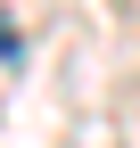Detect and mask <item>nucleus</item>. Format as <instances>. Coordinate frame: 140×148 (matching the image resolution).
Wrapping results in <instances>:
<instances>
[{
	"mask_svg": "<svg viewBox=\"0 0 140 148\" xmlns=\"http://www.w3.org/2000/svg\"><path fill=\"white\" fill-rule=\"evenodd\" d=\"M16 58H25V33H16L8 16H0V66H16Z\"/></svg>",
	"mask_w": 140,
	"mask_h": 148,
	"instance_id": "obj_1",
	"label": "nucleus"
}]
</instances>
